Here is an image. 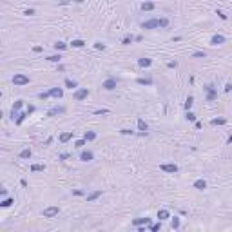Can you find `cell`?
Returning <instances> with one entry per match:
<instances>
[{"label":"cell","instance_id":"obj_1","mask_svg":"<svg viewBox=\"0 0 232 232\" xmlns=\"http://www.w3.org/2000/svg\"><path fill=\"white\" fill-rule=\"evenodd\" d=\"M203 89H205V93H207V96H205L207 102H214V100L218 98V89L214 87V83H207Z\"/></svg>","mask_w":232,"mask_h":232},{"label":"cell","instance_id":"obj_2","mask_svg":"<svg viewBox=\"0 0 232 232\" xmlns=\"http://www.w3.org/2000/svg\"><path fill=\"white\" fill-rule=\"evenodd\" d=\"M31 80H29V76H26V75H22V73H16V75L13 76V83L16 87H24V85H27Z\"/></svg>","mask_w":232,"mask_h":232},{"label":"cell","instance_id":"obj_3","mask_svg":"<svg viewBox=\"0 0 232 232\" xmlns=\"http://www.w3.org/2000/svg\"><path fill=\"white\" fill-rule=\"evenodd\" d=\"M89 94H91V91L87 87H83V89H76L75 94H73V98H75V102H82V100H87Z\"/></svg>","mask_w":232,"mask_h":232},{"label":"cell","instance_id":"obj_4","mask_svg":"<svg viewBox=\"0 0 232 232\" xmlns=\"http://www.w3.org/2000/svg\"><path fill=\"white\" fill-rule=\"evenodd\" d=\"M142 29H160V18H151L147 22H142Z\"/></svg>","mask_w":232,"mask_h":232},{"label":"cell","instance_id":"obj_5","mask_svg":"<svg viewBox=\"0 0 232 232\" xmlns=\"http://www.w3.org/2000/svg\"><path fill=\"white\" fill-rule=\"evenodd\" d=\"M116 85H118V82H116V78H112V76L102 82V87H103L105 91H114V89H116Z\"/></svg>","mask_w":232,"mask_h":232},{"label":"cell","instance_id":"obj_6","mask_svg":"<svg viewBox=\"0 0 232 232\" xmlns=\"http://www.w3.org/2000/svg\"><path fill=\"white\" fill-rule=\"evenodd\" d=\"M160 169H162L163 172H167V174H176L178 171H180L176 163H162V165H160Z\"/></svg>","mask_w":232,"mask_h":232},{"label":"cell","instance_id":"obj_7","mask_svg":"<svg viewBox=\"0 0 232 232\" xmlns=\"http://www.w3.org/2000/svg\"><path fill=\"white\" fill-rule=\"evenodd\" d=\"M58 212H60V209L56 205H51V207L44 209V212H42V214H44V218H56Z\"/></svg>","mask_w":232,"mask_h":232},{"label":"cell","instance_id":"obj_8","mask_svg":"<svg viewBox=\"0 0 232 232\" xmlns=\"http://www.w3.org/2000/svg\"><path fill=\"white\" fill-rule=\"evenodd\" d=\"M225 36L223 35H219V33H216V35H212V38H210V46H221V44H225Z\"/></svg>","mask_w":232,"mask_h":232},{"label":"cell","instance_id":"obj_9","mask_svg":"<svg viewBox=\"0 0 232 232\" xmlns=\"http://www.w3.org/2000/svg\"><path fill=\"white\" fill-rule=\"evenodd\" d=\"M49 94H51L53 98L60 100V98H64V89H62V87H51L49 89Z\"/></svg>","mask_w":232,"mask_h":232},{"label":"cell","instance_id":"obj_10","mask_svg":"<svg viewBox=\"0 0 232 232\" xmlns=\"http://www.w3.org/2000/svg\"><path fill=\"white\" fill-rule=\"evenodd\" d=\"M64 112H65V107H62V105L58 107V105H56V107H53V109H49V111H47V116H49V118H53V116L64 114Z\"/></svg>","mask_w":232,"mask_h":232},{"label":"cell","instance_id":"obj_11","mask_svg":"<svg viewBox=\"0 0 232 232\" xmlns=\"http://www.w3.org/2000/svg\"><path fill=\"white\" fill-rule=\"evenodd\" d=\"M132 225H134V227H140V225H151V218H134V219H132Z\"/></svg>","mask_w":232,"mask_h":232},{"label":"cell","instance_id":"obj_12","mask_svg":"<svg viewBox=\"0 0 232 232\" xmlns=\"http://www.w3.org/2000/svg\"><path fill=\"white\" fill-rule=\"evenodd\" d=\"M93 158H94V154H93V151H82L80 152V160L82 162H93Z\"/></svg>","mask_w":232,"mask_h":232},{"label":"cell","instance_id":"obj_13","mask_svg":"<svg viewBox=\"0 0 232 232\" xmlns=\"http://www.w3.org/2000/svg\"><path fill=\"white\" fill-rule=\"evenodd\" d=\"M158 219H160V221H165V219H171V212H169V210L167 209H160V210H158Z\"/></svg>","mask_w":232,"mask_h":232},{"label":"cell","instance_id":"obj_14","mask_svg":"<svg viewBox=\"0 0 232 232\" xmlns=\"http://www.w3.org/2000/svg\"><path fill=\"white\" fill-rule=\"evenodd\" d=\"M192 187L198 189V191H205V189H207V181L203 180V178H198V180L192 183Z\"/></svg>","mask_w":232,"mask_h":232},{"label":"cell","instance_id":"obj_15","mask_svg":"<svg viewBox=\"0 0 232 232\" xmlns=\"http://www.w3.org/2000/svg\"><path fill=\"white\" fill-rule=\"evenodd\" d=\"M64 85H65L67 89H71V91H76L78 82H76V80H73V78H65V80H64Z\"/></svg>","mask_w":232,"mask_h":232},{"label":"cell","instance_id":"obj_16","mask_svg":"<svg viewBox=\"0 0 232 232\" xmlns=\"http://www.w3.org/2000/svg\"><path fill=\"white\" fill-rule=\"evenodd\" d=\"M73 136H75V132H73V131H67V132H62L60 134V143H67L71 138H73Z\"/></svg>","mask_w":232,"mask_h":232},{"label":"cell","instance_id":"obj_17","mask_svg":"<svg viewBox=\"0 0 232 232\" xmlns=\"http://www.w3.org/2000/svg\"><path fill=\"white\" fill-rule=\"evenodd\" d=\"M100 196H102V191H93V192H89L85 198H87V201L91 203V201H94V199H98Z\"/></svg>","mask_w":232,"mask_h":232},{"label":"cell","instance_id":"obj_18","mask_svg":"<svg viewBox=\"0 0 232 232\" xmlns=\"http://www.w3.org/2000/svg\"><path fill=\"white\" fill-rule=\"evenodd\" d=\"M53 47H55L56 51H65V49H67L69 46L65 44V42H62V40H56V42H55V44H53Z\"/></svg>","mask_w":232,"mask_h":232},{"label":"cell","instance_id":"obj_19","mask_svg":"<svg viewBox=\"0 0 232 232\" xmlns=\"http://www.w3.org/2000/svg\"><path fill=\"white\" fill-rule=\"evenodd\" d=\"M138 65L140 67H151L152 65V60L151 58H138Z\"/></svg>","mask_w":232,"mask_h":232},{"label":"cell","instance_id":"obj_20","mask_svg":"<svg viewBox=\"0 0 232 232\" xmlns=\"http://www.w3.org/2000/svg\"><path fill=\"white\" fill-rule=\"evenodd\" d=\"M154 7H156V4H154V2H143V4L140 6L142 11H152Z\"/></svg>","mask_w":232,"mask_h":232},{"label":"cell","instance_id":"obj_21","mask_svg":"<svg viewBox=\"0 0 232 232\" xmlns=\"http://www.w3.org/2000/svg\"><path fill=\"white\" fill-rule=\"evenodd\" d=\"M15 203V198H4L2 201H0V207H4V209H7V207H11Z\"/></svg>","mask_w":232,"mask_h":232},{"label":"cell","instance_id":"obj_22","mask_svg":"<svg viewBox=\"0 0 232 232\" xmlns=\"http://www.w3.org/2000/svg\"><path fill=\"white\" fill-rule=\"evenodd\" d=\"M138 129H140L142 132H147V131H149V125H147V122H145L143 118H138Z\"/></svg>","mask_w":232,"mask_h":232},{"label":"cell","instance_id":"obj_23","mask_svg":"<svg viewBox=\"0 0 232 232\" xmlns=\"http://www.w3.org/2000/svg\"><path fill=\"white\" fill-rule=\"evenodd\" d=\"M18 156H20V160H29V158H31V156H33V152H31V149H29V147H27V149H24L22 152H20V154H18Z\"/></svg>","mask_w":232,"mask_h":232},{"label":"cell","instance_id":"obj_24","mask_svg":"<svg viewBox=\"0 0 232 232\" xmlns=\"http://www.w3.org/2000/svg\"><path fill=\"white\" fill-rule=\"evenodd\" d=\"M71 46H73V47H76V49H80V47L85 46V42H83L82 38H75V40H71Z\"/></svg>","mask_w":232,"mask_h":232},{"label":"cell","instance_id":"obj_25","mask_svg":"<svg viewBox=\"0 0 232 232\" xmlns=\"http://www.w3.org/2000/svg\"><path fill=\"white\" fill-rule=\"evenodd\" d=\"M83 138H85L87 142H94V140H96V132H94V131H85Z\"/></svg>","mask_w":232,"mask_h":232},{"label":"cell","instance_id":"obj_26","mask_svg":"<svg viewBox=\"0 0 232 232\" xmlns=\"http://www.w3.org/2000/svg\"><path fill=\"white\" fill-rule=\"evenodd\" d=\"M27 116H29V112H27V111H26V112H18V118L15 120V123H16V125H22V122L27 118Z\"/></svg>","mask_w":232,"mask_h":232},{"label":"cell","instance_id":"obj_27","mask_svg":"<svg viewBox=\"0 0 232 232\" xmlns=\"http://www.w3.org/2000/svg\"><path fill=\"white\" fill-rule=\"evenodd\" d=\"M31 172H42V171H46V165H40V163H35V165H31Z\"/></svg>","mask_w":232,"mask_h":232},{"label":"cell","instance_id":"obj_28","mask_svg":"<svg viewBox=\"0 0 232 232\" xmlns=\"http://www.w3.org/2000/svg\"><path fill=\"white\" fill-rule=\"evenodd\" d=\"M227 123V118H223V116H221V118H212L210 120V125H225Z\"/></svg>","mask_w":232,"mask_h":232},{"label":"cell","instance_id":"obj_29","mask_svg":"<svg viewBox=\"0 0 232 232\" xmlns=\"http://www.w3.org/2000/svg\"><path fill=\"white\" fill-rule=\"evenodd\" d=\"M136 83L138 85H152V78H138Z\"/></svg>","mask_w":232,"mask_h":232},{"label":"cell","instance_id":"obj_30","mask_svg":"<svg viewBox=\"0 0 232 232\" xmlns=\"http://www.w3.org/2000/svg\"><path fill=\"white\" fill-rule=\"evenodd\" d=\"M180 218H178V216H174V218H171V227L174 228V230H178V228H180Z\"/></svg>","mask_w":232,"mask_h":232},{"label":"cell","instance_id":"obj_31","mask_svg":"<svg viewBox=\"0 0 232 232\" xmlns=\"http://www.w3.org/2000/svg\"><path fill=\"white\" fill-rule=\"evenodd\" d=\"M46 60H49V62H55V64H60L62 62V55L58 53V55H51V56H47Z\"/></svg>","mask_w":232,"mask_h":232},{"label":"cell","instance_id":"obj_32","mask_svg":"<svg viewBox=\"0 0 232 232\" xmlns=\"http://www.w3.org/2000/svg\"><path fill=\"white\" fill-rule=\"evenodd\" d=\"M192 103H194V98H192V96H187V100H185V105H183V107H185V111H191V109H192Z\"/></svg>","mask_w":232,"mask_h":232},{"label":"cell","instance_id":"obj_33","mask_svg":"<svg viewBox=\"0 0 232 232\" xmlns=\"http://www.w3.org/2000/svg\"><path fill=\"white\" fill-rule=\"evenodd\" d=\"M22 107H24V100H16V102L13 103V107H11V109H13V111H20Z\"/></svg>","mask_w":232,"mask_h":232},{"label":"cell","instance_id":"obj_34","mask_svg":"<svg viewBox=\"0 0 232 232\" xmlns=\"http://www.w3.org/2000/svg\"><path fill=\"white\" fill-rule=\"evenodd\" d=\"M136 36H132V35H127V36H125L123 40H122V44L123 46H129V44H132V40H134Z\"/></svg>","mask_w":232,"mask_h":232},{"label":"cell","instance_id":"obj_35","mask_svg":"<svg viewBox=\"0 0 232 232\" xmlns=\"http://www.w3.org/2000/svg\"><path fill=\"white\" fill-rule=\"evenodd\" d=\"M205 56H207L205 51H194L192 53V58H205Z\"/></svg>","mask_w":232,"mask_h":232},{"label":"cell","instance_id":"obj_36","mask_svg":"<svg viewBox=\"0 0 232 232\" xmlns=\"http://www.w3.org/2000/svg\"><path fill=\"white\" fill-rule=\"evenodd\" d=\"M85 143H87V140H85V138H82V140H76V142H75V147H76V149H82V147L85 145Z\"/></svg>","mask_w":232,"mask_h":232},{"label":"cell","instance_id":"obj_37","mask_svg":"<svg viewBox=\"0 0 232 232\" xmlns=\"http://www.w3.org/2000/svg\"><path fill=\"white\" fill-rule=\"evenodd\" d=\"M38 98L40 100H49L51 98V94H49V91L46 93V91H42V93H38Z\"/></svg>","mask_w":232,"mask_h":232},{"label":"cell","instance_id":"obj_38","mask_svg":"<svg viewBox=\"0 0 232 232\" xmlns=\"http://www.w3.org/2000/svg\"><path fill=\"white\" fill-rule=\"evenodd\" d=\"M185 118H187L189 122H196V114H194L192 111H187V114H185Z\"/></svg>","mask_w":232,"mask_h":232},{"label":"cell","instance_id":"obj_39","mask_svg":"<svg viewBox=\"0 0 232 232\" xmlns=\"http://www.w3.org/2000/svg\"><path fill=\"white\" fill-rule=\"evenodd\" d=\"M105 47H107V46H105L103 42H94V49H98V51H105Z\"/></svg>","mask_w":232,"mask_h":232},{"label":"cell","instance_id":"obj_40","mask_svg":"<svg viewBox=\"0 0 232 232\" xmlns=\"http://www.w3.org/2000/svg\"><path fill=\"white\" fill-rule=\"evenodd\" d=\"M149 228L152 230V232H158L162 228V221H158V223H154V225H149Z\"/></svg>","mask_w":232,"mask_h":232},{"label":"cell","instance_id":"obj_41","mask_svg":"<svg viewBox=\"0 0 232 232\" xmlns=\"http://www.w3.org/2000/svg\"><path fill=\"white\" fill-rule=\"evenodd\" d=\"M167 67H169V69H176V67H178V62H176V60L167 62Z\"/></svg>","mask_w":232,"mask_h":232},{"label":"cell","instance_id":"obj_42","mask_svg":"<svg viewBox=\"0 0 232 232\" xmlns=\"http://www.w3.org/2000/svg\"><path fill=\"white\" fill-rule=\"evenodd\" d=\"M26 111H27L29 114H33V112L36 111V107H35V105H33V103H29V105H27V107H26Z\"/></svg>","mask_w":232,"mask_h":232},{"label":"cell","instance_id":"obj_43","mask_svg":"<svg viewBox=\"0 0 232 232\" xmlns=\"http://www.w3.org/2000/svg\"><path fill=\"white\" fill-rule=\"evenodd\" d=\"M169 26V18H160V27H167Z\"/></svg>","mask_w":232,"mask_h":232},{"label":"cell","instance_id":"obj_44","mask_svg":"<svg viewBox=\"0 0 232 232\" xmlns=\"http://www.w3.org/2000/svg\"><path fill=\"white\" fill-rule=\"evenodd\" d=\"M109 111L107 109H96V111H94V114H98V116H102V114H107Z\"/></svg>","mask_w":232,"mask_h":232},{"label":"cell","instance_id":"obj_45","mask_svg":"<svg viewBox=\"0 0 232 232\" xmlns=\"http://www.w3.org/2000/svg\"><path fill=\"white\" fill-rule=\"evenodd\" d=\"M216 15H218V16H219L221 20H227V15H225L223 11H219V9H218V11H216Z\"/></svg>","mask_w":232,"mask_h":232},{"label":"cell","instance_id":"obj_46","mask_svg":"<svg viewBox=\"0 0 232 232\" xmlns=\"http://www.w3.org/2000/svg\"><path fill=\"white\" fill-rule=\"evenodd\" d=\"M24 15H26V16H33V15H35V9H26Z\"/></svg>","mask_w":232,"mask_h":232},{"label":"cell","instance_id":"obj_47","mask_svg":"<svg viewBox=\"0 0 232 232\" xmlns=\"http://www.w3.org/2000/svg\"><path fill=\"white\" fill-rule=\"evenodd\" d=\"M120 132L122 134H131V136L134 134V131H131V129H120Z\"/></svg>","mask_w":232,"mask_h":232},{"label":"cell","instance_id":"obj_48","mask_svg":"<svg viewBox=\"0 0 232 232\" xmlns=\"http://www.w3.org/2000/svg\"><path fill=\"white\" fill-rule=\"evenodd\" d=\"M73 194H75V196H83L85 192H83V191H80V189H75V191H73Z\"/></svg>","mask_w":232,"mask_h":232},{"label":"cell","instance_id":"obj_49","mask_svg":"<svg viewBox=\"0 0 232 232\" xmlns=\"http://www.w3.org/2000/svg\"><path fill=\"white\" fill-rule=\"evenodd\" d=\"M42 51H44V47H42V46H35L33 47V53H42Z\"/></svg>","mask_w":232,"mask_h":232},{"label":"cell","instance_id":"obj_50","mask_svg":"<svg viewBox=\"0 0 232 232\" xmlns=\"http://www.w3.org/2000/svg\"><path fill=\"white\" fill-rule=\"evenodd\" d=\"M58 158H60V160H67V158H69V154H67V152H62Z\"/></svg>","mask_w":232,"mask_h":232},{"label":"cell","instance_id":"obj_51","mask_svg":"<svg viewBox=\"0 0 232 232\" xmlns=\"http://www.w3.org/2000/svg\"><path fill=\"white\" fill-rule=\"evenodd\" d=\"M232 91V83H227V85H225V93H230Z\"/></svg>","mask_w":232,"mask_h":232},{"label":"cell","instance_id":"obj_52","mask_svg":"<svg viewBox=\"0 0 232 232\" xmlns=\"http://www.w3.org/2000/svg\"><path fill=\"white\" fill-rule=\"evenodd\" d=\"M194 127L196 129H201V122H194Z\"/></svg>","mask_w":232,"mask_h":232},{"label":"cell","instance_id":"obj_53","mask_svg":"<svg viewBox=\"0 0 232 232\" xmlns=\"http://www.w3.org/2000/svg\"><path fill=\"white\" fill-rule=\"evenodd\" d=\"M0 196H4V198L7 196V191H6V189H2V191H0Z\"/></svg>","mask_w":232,"mask_h":232},{"label":"cell","instance_id":"obj_54","mask_svg":"<svg viewBox=\"0 0 232 232\" xmlns=\"http://www.w3.org/2000/svg\"><path fill=\"white\" fill-rule=\"evenodd\" d=\"M73 2H75V4H82V2H83V0H73Z\"/></svg>","mask_w":232,"mask_h":232},{"label":"cell","instance_id":"obj_55","mask_svg":"<svg viewBox=\"0 0 232 232\" xmlns=\"http://www.w3.org/2000/svg\"><path fill=\"white\" fill-rule=\"evenodd\" d=\"M227 143H232V136H228V140H227Z\"/></svg>","mask_w":232,"mask_h":232}]
</instances>
